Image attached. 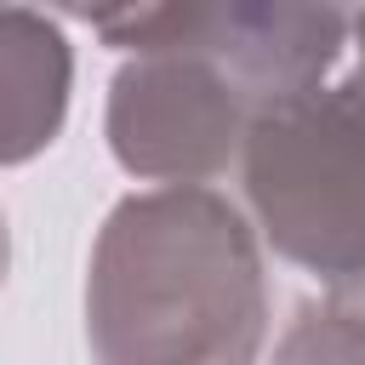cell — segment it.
<instances>
[{"label":"cell","mask_w":365,"mask_h":365,"mask_svg":"<svg viewBox=\"0 0 365 365\" xmlns=\"http://www.w3.org/2000/svg\"><path fill=\"white\" fill-rule=\"evenodd\" d=\"M80 17L108 51H205L228 57L245 0H51Z\"/></svg>","instance_id":"5"},{"label":"cell","mask_w":365,"mask_h":365,"mask_svg":"<svg viewBox=\"0 0 365 365\" xmlns=\"http://www.w3.org/2000/svg\"><path fill=\"white\" fill-rule=\"evenodd\" d=\"M86 342L108 365L257 359L268 274L245 211L205 182L125 194L86 262Z\"/></svg>","instance_id":"1"},{"label":"cell","mask_w":365,"mask_h":365,"mask_svg":"<svg viewBox=\"0 0 365 365\" xmlns=\"http://www.w3.org/2000/svg\"><path fill=\"white\" fill-rule=\"evenodd\" d=\"M6 268H11V228H6V211H0V285H6Z\"/></svg>","instance_id":"7"},{"label":"cell","mask_w":365,"mask_h":365,"mask_svg":"<svg viewBox=\"0 0 365 365\" xmlns=\"http://www.w3.org/2000/svg\"><path fill=\"white\" fill-rule=\"evenodd\" d=\"M262 103L205 51H137L108 80L103 137L143 182H211L240 160Z\"/></svg>","instance_id":"3"},{"label":"cell","mask_w":365,"mask_h":365,"mask_svg":"<svg viewBox=\"0 0 365 365\" xmlns=\"http://www.w3.org/2000/svg\"><path fill=\"white\" fill-rule=\"evenodd\" d=\"M240 182L262 240L325 285L365 274V68L251 114Z\"/></svg>","instance_id":"2"},{"label":"cell","mask_w":365,"mask_h":365,"mask_svg":"<svg viewBox=\"0 0 365 365\" xmlns=\"http://www.w3.org/2000/svg\"><path fill=\"white\" fill-rule=\"evenodd\" d=\"M74 51L63 29L17 0H0V165L40 160L68 120Z\"/></svg>","instance_id":"4"},{"label":"cell","mask_w":365,"mask_h":365,"mask_svg":"<svg viewBox=\"0 0 365 365\" xmlns=\"http://www.w3.org/2000/svg\"><path fill=\"white\" fill-rule=\"evenodd\" d=\"M279 359H365V274L325 285L279 342Z\"/></svg>","instance_id":"6"}]
</instances>
